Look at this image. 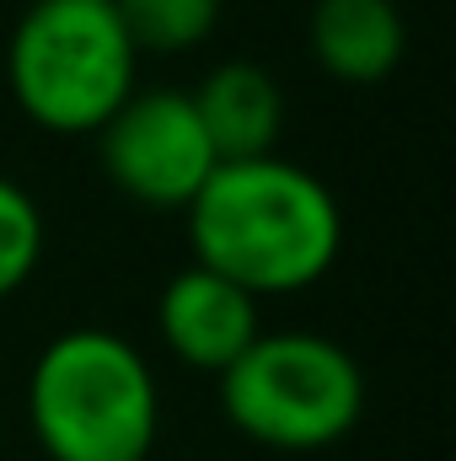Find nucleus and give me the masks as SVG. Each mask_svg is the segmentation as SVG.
Instances as JSON below:
<instances>
[{"mask_svg": "<svg viewBox=\"0 0 456 461\" xmlns=\"http://www.w3.org/2000/svg\"><path fill=\"white\" fill-rule=\"evenodd\" d=\"M199 123L215 145L221 161H247V156H274L279 145V123H285V92L279 81L252 65V59H226L215 65L199 92H188Z\"/></svg>", "mask_w": 456, "mask_h": 461, "instance_id": "obj_8", "label": "nucleus"}, {"mask_svg": "<svg viewBox=\"0 0 456 461\" xmlns=\"http://www.w3.org/2000/svg\"><path fill=\"white\" fill-rule=\"evenodd\" d=\"M134 54H194L221 27V0H114Z\"/></svg>", "mask_w": 456, "mask_h": 461, "instance_id": "obj_9", "label": "nucleus"}, {"mask_svg": "<svg viewBox=\"0 0 456 461\" xmlns=\"http://www.w3.org/2000/svg\"><path fill=\"white\" fill-rule=\"evenodd\" d=\"M156 333L167 354L183 359L188 370L221 375L263 328H258V301L242 285H231L226 274L205 263H188L167 279L156 301Z\"/></svg>", "mask_w": 456, "mask_h": 461, "instance_id": "obj_6", "label": "nucleus"}, {"mask_svg": "<svg viewBox=\"0 0 456 461\" xmlns=\"http://www.w3.org/2000/svg\"><path fill=\"white\" fill-rule=\"evenodd\" d=\"M183 215L194 263L226 274L252 301L312 290L343 247L333 188L285 156L221 161Z\"/></svg>", "mask_w": 456, "mask_h": 461, "instance_id": "obj_1", "label": "nucleus"}, {"mask_svg": "<svg viewBox=\"0 0 456 461\" xmlns=\"http://www.w3.org/2000/svg\"><path fill=\"white\" fill-rule=\"evenodd\" d=\"M221 413L263 451H328L365 413V375L323 333H258L221 370Z\"/></svg>", "mask_w": 456, "mask_h": 461, "instance_id": "obj_4", "label": "nucleus"}, {"mask_svg": "<svg viewBox=\"0 0 456 461\" xmlns=\"http://www.w3.org/2000/svg\"><path fill=\"white\" fill-rule=\"evenodd\" d=\"M306 49L343 86H376L403 65L408 22L397 0H312Z\"/></svg>", "mask_w": 456, "mask_h": 461, "instance_id": "obj_7", "label": "nucleus"}, {"mask_svg": "<svg viewBox=\"0 0 456 461\" xmlns=\"http://www.w3.org/2000/svg\"><path fill=\"white\" fill-rule=\"evenodd\" d=\"M43 263V210L38 199L0 177V301H11Z\"/></svg>", "mask_w": 456, "mask_h": 461, "instance_id": "obj_10", "label": "nucleus"}, {"mask_svg": "<svg viewBox=\"0 0 456 461\" xmlns=\"http://www.w3.org/2000/svg\"><path fill=\"white\" fill-rule=\"evenodd\" d=\"M27 424L49 461H145L161 429L150 359L108 328H70L38 348Z\"/></svg>", "mask_w": 456, "mask_h": 461, "instance_id": "obj_2", "label": "nucleus"}, {"mask_svg": "<svg viewBox=\"0 0 456 461\" xmlns=\"http://www.w3.org/2000/svg\"><path fill=\"white\" fill-rule=\"evenodd\" d=\"M92 140L108 183L140 210H188L221 167L194 97L178 86H134Z\"/></svg>", "mask_w": 456, "mask_h": 461, "instance_id": "obj_5", "label": "nucleus"}, {"mask_svg": "<svg viewBox=\"0 0 456 461\" xmlns=\"http://www.w3.org/2000/svg\"><path fill=\"white\" fill-rule=\"evenodd\" d=\"M140 54L114 0H22L5 92L43 134H97L134 92Z\"/></svg>", "mask_w": 456, "mask_h": 461, "instance_id": "obj_3", "label": "nucleus"}]
</instances>
